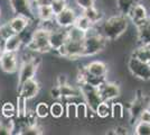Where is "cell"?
I'll return each mask as SVG.
<instances>
[{
	"label": "cell",
	"mask_w": 150,
	"mask_h": 135,
	"mask_svg": "<svg viewBox=\"0 0 150 135\" xmlns=\"http://www.w3.org/2000/svg\"><path fill=\"white\" fill-rule=\"evenodd\" d=\"M129 18L123 15H115L105 19L101 25V33L106 39L114 41L128 29Z\"/></svg>",
	"instance_id": "6da1fadb"
},
{
	"label": "cell",
	"mask_w": 150,
	"mask_h": 135,
	"mask_svg": "<svg viewBox=\"0 0 150 135\" xmlns=\"http://www.w3.org/2000/svg\"><path fill=\"white\" fill-rule=\"evenodd\" d=\"M28 51L36 53H46L52 50L50 44V31L44 27L33 32L31 39L26 44Z\"/></svg>",
	"instance_id": "7a4b0ae2"
},
{
	"label": "cell",
	"mask_w": 150,
	"mask_h": 135,
	"mask_svg": "<svg viewBox=\"0 0 150 135\" xmlns=\"http://www.w3.org/2000/svg\"><path fill=\"white\" fill-rule=\"evenodd\" d=\"M108 39L99 32H86V37L83 41V56H92L98 54L105 47Z\"/></svg>",
	"instance_id": "3957f363"
},
{
	"label": "cell",
	"mask_w": 150,
	"mask_h": 135,
	"mask_svg": "<svg viewBox=\"0 0 150 135\" xmlns=\"http://www.w3.org/2000/svg\"><path fill=\"white\" fill-rule=\"evenodd\" d=\"M80 89H81L82 96L84 98L85 103L88 104V108L95 113L98 106L103 101L102 98H101L100 92H99V89L96 87H93V86L88 84H84V82H81Z\"/></svg>",
	"instance_id": "277c9868"
},
{
	"label": "cell",
	"mask_w": 150,
	"mask_h": 135,
	"mask_svg": "<svg viewBox=\"0 0 150 135\" xmlns=\"http://www.w3.org/2000/svg\"><path fill=\"white\" fill-rule=\"evenodd\" d=\"M150 105V98L144 95H141L140 91L137 92V96L134 98V100L131 103L129 107V113H130V121L131 123H137L139 121V116L141 115V113L146 109L149 108Z\"/></svg>",
	"instance_id": "5b68a950"
},
{
	"label": "cell",
	"mask_w": 150,
	"mask_h": 135,
	"mask_svg": "<svg viewBox=\"0 0 150 135\" xmlns=\"http://www.w3.org/2000/svg\"><path fill=\"white\" fill-rule=\"evenodd\" d=\"M128 68L133 77L140 80L148 81L150 80V64L149 62H144L137 58L131 56L128 63Z\"/></svg>",
	"instance_id": "8992f818"
},
{
	"label": "cell",
	"mask_w": 150,
	"mask_h": 135,
	"mask_svg": "<svg viewBox=\"0 0 150 135\" xmlns=\"http://www.w3.org/2000/svg\"><path fill=\"white\" fill-rule=\"evenodd\" d=\"M38 68V63L36 62L35 58L29 59V60H25L23 62V64L20 66L18 76V87L20 84H23L25 81L33 79L36 74V71Z\"/></svg>",
	"instance_id": "52a82bcc"
},
{
	"label": "cell",
	"mask_w": 150,
	"mask_h": 135,
	"mask_svg": "<svg viewBox=\"0 0 150 135\" xmlns=\"http://www.w3.org/2000/svg\"><path fill=\"white\" fill-rule=\"evenodd\" d=\"M9 4L15 15L25 16L30 20L34 19V9L30 0H9Z\"/></svg>",
	"instance_id": "ba28073f"
},
{
	"label": "cell",
	"mask_w": 150,
	"mask_h": 135,
	"mask_svg": "<svg viewBox=\"0 0 150 135\" xmlns=\"http://www.w3.org/2000/svg\"><path fill=\"white\" fill-rule=\"evenodd\" d=\"M76 18H77V15L75 13V10L69 7H66L63 11L55 15L54 17L55 24L62 28H69L71 26H73L76 21Z\"/></svg>",
	"instance_id": "9c48e42d"
},
{
	"label": "cell",
	"mask_w": 150,
	"mask_h": 135,
	"mask_svg": "<svg viewBox=\"0 0 150 135\" xmlns=\"http://www.w3.org/2000/svg\"><path fill=\"white\" fill-rule=\"evenodd\" d=\"M98 89L103 101H111L120 96V87L114 82H109L105 80L98 87Z\"/></svg>",
	"instance_id": "30bf717a"
},
{
	"label": "cell",
	"mask_w": 150,
	"mask_h": 135,
	"mask_svg": "<svg viewBox=\"0 0 150 135\" xmlns=\"http://www.w3.org/2000/svg\"><path fill=\"white\" fill-rule=\"evenodd\" d=\"M67 41V28L58 27L50 31V44L52 50L56 51L58 47L64 45Z\"/></svg>",
	"instance_id": "8fae6325"
},
{
	"label": "cell",
	"mask_w": 150,
	"mask_h": 135,
	"mask_svg": "<svg viewBox=\"0 0 150 135\" xmlns=\"http://www.w3.org/2000/svg\"><path fill=\"white\" fill-rule=\"evenodd\" d=\"M19 88V96L24 97L27 100L29 99H33L38 95L39 92V89H40V86L37 81L33 78V79H29L25 81L23 84H20L18 87Z\"/></svg>",
	"instance_id": "7c38bea8"
},
{
	"label": "cell",
	"mask_w": 150,
	"mask_h": 135,
	"mask_svg": "<svg viewBox=\"0 0 150 135\" xmlns=\"http://www.w3.org/2000/svg\"><path fill=\"white\" fill-rule=\"evenodd\" d=\"M65 47V58L67 59H79L83 56V41H72V39H67L66 43L64 44Z\"/></svg>",
	"instance_id": "4fadbf2b"
},
{
	"label": "cell",
	"mask_w": 150,
	"mask_h": 135,
	"mask_svg": "<svg viewBox=\"0 0 150 135\" xmlns=\"http://www.w3.org/2000/svg\"><path fill=\"white\" fill-rule=\"evenodd\" d=\"M0 68L6 73H15L18 70V61H17L16 53L6 52L0 60Z\"/></svg>",
	"instance_id": "5bb4252c"
},
{
	"label": "cell",
	"mask_w": 150,
	"mask_h": 135,
	"mask_svg": "<svg viewBox=\"0 0 150 135\" xmlns=\"http://www.w3.org/2000/svg\"><path fill=\"white\" fill-rule=\"evenodd\" d=\"M128 18L131 19L134 25H138V24L142 23L144 20L148 18V13H147L146 7L144 5H141L140 2H138L136 6L132 7L130 13L128 14Z\"/></svg>",
	"instance_id": "9a60e30c"
},
{
	"label": "cell",
	"mask_w": 150,
	"mask_h": 135,
	"mask_svg": "<svg viewBox=\"0 0 150 135\" xmlns=\"http://www.w3.org/2000/svg\"><path fill=\"white\" fill-rule=\"evenodd\" d=\"M138 32V41L141 45L150 44V18L136 25Z\"/></svg>",
	"instance_id": "2e32d148"
},
{
	"label": "cell",
	"mask_w": 150,
	"mask_h": 135,
	"mask_svg": "<svg viewBox=\"0 0 150 135\" xmlns=\"http://www.w3.org/2000/svg\"><path fill=\"white\" fill-rule=\"evenodd\" d=\"M31 20L29 18H27L25 16L21 15H15L11 19L9 20V24L11 26L13 31L16 34H20L21 32H24L25 29H27L29 25H30Z\"/></svg>",
	"instance_id": "e0dca14e"
},
{
	"label": "cell",
	"mask_w": 150,
	"mask_h": 135,
	"mask_svg": "<svg viewBox=\"0 0 150 135\" xmlns=\"http://www.w3.org/2000/svg\"><path fill=\"white\" fill-rule=\"evenodd\" d=\"M84 69L88 71L90 74H93L96 77H105L106 72H108L106 64L101 61H93V62L86 64Z\"/></svg>",
	"instance_id": "ac0fdd59"
},
{
	"label": "cell",
	"mask_w": 150,
	"mask_h": 135,
	"mask_svg": "<svg viewBox=\"0 0 150 135\" xmlns=\"http://www.w3.org/2000/svg\"><path fill=\"white\" fill-rule=\"evenodd\" d=\"M21 45H23V39H21V36L19 34H13L10 37H8L4 41V46H5L6 52L16 53L20 49Z\"/></svg>",
	"instance_id": "d6986e66"
},
{
	"label": "cell",
	"mask_w": 150,
	"mask_h": 135,
	"mask_svg": "<svg viewBox=\"0 0 150 135\" xmlns=\"http://www.w3.org/2000/svg\"><path fill=\"white\" fill-rule=\"evenodd\" d=\"M117 9L119 11L120 15L128 16V14L130 13L132 7L136 6L139 0H117Z\"/></svg>",
	"instance_id": "ffe728a7"
},
{
	"label": "cell",
	"mask_w": 150,
	"mask_h": 135,
	"mask_svg": "<svg viewBox=\"0 0 150 135\" xmlns=\"http://www.w3.org/2000/svg\"><path fill=\"white\" fill-rule=\"evenodd\" d=\"M61 88V95L62 98H66V99H73V98H77V97L82 96L81 89H76L74 87L69 86V84H64V86H59Z\"/></svg>",
	"instance_id": "44dd1931"
},
{
	"label": "cell",
	"mask_w": 150,
	"mask_h": 135,
	"mask_svg": "<svg viewBox=\"0 0 150 135\" xmlns=\"http://www.w3.org/2000/svg\"><path fill=\"white\" fill-rule=\"evenodd\" d=\"M86 37V32L82 31L81 28H79L77 26H71L67 28V39L72 41H84Z\"/></svg>",
	"instance_id": "7402d4cb"
},
{
	"label": "cell",
	"mask_w": 150,
	"mask_h": 135,
	"mask_svg": "<svg viewBox=\"0 0 150 135\" xmlns=\"http://www.w3.org/2000/svg\"><path fill=\"white\" fill-rule=\"evenodd\" d=\"M133 58H137L144 62H149L150 60V44L141 45L140 47H138L137 50L132 53Z\"/></svg>",
	"instance_id": "603a6c76"
},
{
	"label": "cell",
	"mask_w": 150,
	"mask_h": 135,
	"mask_svg": "<svg viewBox=\"0 0 150 135\" xmlns=\"http://www.w3.org/2000/svg\"><path fill=\"white\" fill-rule=\"evenodd\" d=\"M37 17L42 21H48V20H53L55 15L53 13L50 6H42L37 8Z\"/></svg>",
	"instance_id": "cb8c5ba5"
},
{
	"label": "cell",
	"mask_w": 150,
	"mask_h": 135,
	"mask_svg": "<svg viewBox=\"0 0 150 135\" xmlns=\"http://www.w3.org/2000/svg\"><path fill=\"white\" fill-rule=\"evenodd\" d=\"M83 15H84L85 17H88L94 25H96V24H98L99 21H101V19H102V14H101L94 6L91 7V8H88V9H84V10H83Z\"/></svg>",
	"instance_id": "d4e9b609"
},
{
	"label": "cell",
	"mask_w": 150,
	"mask_h": 135,
	"mask_svg": "<svg viewBox=\"0 0 150 135\" xmlns=\"http://www.w3.org/2000/svg\"><path fill=\"white\" fill-rule=\"evenodd\" d=\"M1 115L4 116L6 119H11L13 117L17 116L16 107L13 106V104L10 101H7L1 106Z\"/></svg>",
	"instance_id": "484cf974"
},
{
	"label": "cell",
	"mask_w": 150,
	"mask_h": 135,
	"mask_svg": "<svg viewBox=\"0 0 150 135\" xmlns=\"http://www.w3.org/2000/svg\"><path fill=\"white\" fill-rule=\"evenodd\" d=\"M75 26H77L79 28H81L82 31L84 32H88L92 27H94V24L88 19V17H85L84 15H81V16H77L76 18V21H75Z\"/></svg>",
	"instance_id": "4316f807"
},
{
	"label": "cell",
	"mask_w": 150,
	"mask_h": 135,
	"mask_svg": "<svg viewBox=\"0 0 150 135\" xmlns=\"http://www.w3.org/2000/svg\"><path fill=\"white\" fill-rule=\"evenodd\" d=\"M95 114L100 118H106L111 115V105L109 104V101H102L98 106V108L95 110Z\"/></svg>",
	"instance_id": "83f0119b"
},
{
	"label": "cell",
	"mask_w": 150,
	"mask_h": 135,
	"mask_svg": "<svg viewBox=\"0 0 150 135\" xmlns=\"http://www.w3.org/2000/svg\"><path fill=\"white\" fill-rule=\"evenodd\" d=\"M17 116L20 118H24L27 116V99L21 96L17 98V107H16Z\"/></svg>",
	"instance_id": "f1b7e54d"
},
{
	"label": "cell",
	"mask_w": 150,
	"mask_h": 135,
	"mask_svg": "<svg viewBox=\"0 0 150 135\" xmlns=\"http://www.w3.org/2000/svg\"><path fill=\"white\" fill-rule=\"evenodd\" d=\"M134 133L137 135H150V123L138 121L136 123Z\"/></svg>",
	"instance_id": "f546056e"
},
{
	"label": "cell",
	"mask_w": 150,
	"mask_h": 135,
	"mask_svg": "<svg viewBox=\"0 0 150 135\" xmlns=\"http://www.w3.org/2000/svg\"><path fill=\"white\" fill-rule=\"evenodd\" d=\"M35 115L39 118H45L50 115V106L47 105V103H44V101L38 103L35 108Z\"/></svg>",
	"instance_id": "4dcf8cb0"
},
{
	"label": "cell",
	"mask_w": 150,
	"mask_h": 135,
	"mask_svg": "<svg viewBox=\"0 0 150 135\" xmlns=\"http://www.w3.org/2000/svg\"><path fill=\"white\" fill-rule=\"evenodd\" d=\"M64 113H65V108L62 103H54L50 105V114L54 118H61Z\"/></svg>",
	"instance_id": "1f68e13d"
},
{
	"label": "cell",
	"mask_w": 150,
	"mask_h": 135,
	"mask_svg": "<svg viewBox=\"0 0 150 135\" xmlns=\"http://www.w3.org/2000/svg\"><path fill=\"white\" fill-rule=\"evenodd\" d=\"M88 106L85 101L76 104V118L79 119H84L88 117Z\"/></svg>",
	"instance_id": "d6a6232c"
},
{
	"label": "cell",
	"mask_w": 150,
	"mask_h": 135,
	"mask_svg": "<svg viewBox=\"0 0 150 135\" xmlns=\"http://www.w3.org/2000/svg\"><path fill=\"white\" fill-rule=\"evenodd\" d=\"M125 114V108H123V105L121 103H114L111 105V115L113 118H122Z\"/></svg>",
	"instance_id": "836d02e7"
},
{
	"label": "cell",
	"mask_w": 150,
	"mask_h": 135,
	"mask_svg": "<svg viewBox=\"0 0 150 135\" xmlns=\"http://www.w3.org/2000/svg\"><path fill=\"white\" fill-rule=\"evenodd\" d=\"M13 34H16V33L13 31V28H11V26L9 24V21L4 23V24L0 25V36H1V39H4V41L7 39L8 37H10Z\"/></svg>",
	"instance_id": "e575fe53"
},
{
	"label": "cell",
	"mask_w": 150,
	"mask_h": 135,
	"mask_svg": "<svg viewBox=\"0 0 150 135\" xmlns=\"http://www.w3.org/2000/svg\"><path fill=\"white\" fill-rule=\"evenodd\" d=\"M66 7H67V1L66 0H53V2L50 4V8H52L54 15H57L61 11H63Z\"/></svg>",
	"instance_id": "d590c367"
},
{
	"label": "cell",
	"mask_w": 150,
	"mask_h": 135,
	"mask_svg": "<svg viewBox=\"0 0 150 135\" xmlns=\"http://www.w3.org/2000/svg\"><path fill=\"white\" fill-rule=\"evenodd\" d=\"M40 129H38L36 125H34V124H29V125H26L24 126L23 129H21V132H20V134L23 135H38L40 132H39Z\"/></svg>",
	"instance_id": "8d00e7d4"
},
{
	"label": "cell",
	"mask_w": 150,
	"mask_h": 135,
	"mask_svg": "<svg viewBox=\"0 0 150 135\" xmlns=\"http://www.w3.org/2000/svg\"><path fill=\"white\" fill-rule=\"evenodd\" d=\"M65 114L69 118H76V104L75 103H69L66 105L65 108Z\"/></svg>",
	"instance_id": "74e56055"
},
{
	"label": "cell",
	"mask_w": 150,
	"mask_h": 135,
	"mask_svg": "<svg viewBox=\"0 0 150 135\" xmlns=\"http://www.w3.org/2000/svg\"><path fill=\"white\" fill-rule=\"evenodd\" d=\"M75 1H76V5L83 10L94 6V0H75Z\"/></svg>",
	"instance_id": "f35d334b"
},
{
	"label": "cell",
	"mask_w": 150,
	"mask_h": 135,
	"mask_svg": "<svg viewBox=\"0 0 150 135\" xmlns=\"http://www.w3.org/2000/svg\"><path fill=\"white\" fill-rule=\"evenodd\" d=\"M50 96H52V98H54V99H59V98H62L59 86L53 87V88L50 89Z\"/></svg>",
	"instance_id": "ab89813d"
},
{
	"label": "cell",
	"mask_w": 150,
	"mask_h": 135,
	"mask_svg": "<svg viewBox=\"0 0 150 135\" xmlns=\"http://www.w3.org/2000/svg\"><path fill=\"white\" fill-rule=\"evenodd\" d=\"M53 0H33L31 5H36V8L42 6H50Z\"/></svg>",
	"instance_id": "60d3db41"
},
{
	"label": "cell",
	"mask_w": 150,
	"mask_h": 135,
	"mask_svg": "<svg viewBox=\"0 0 150 135\" xmlns=\"http://www.w3.org/2000/svg\"><path fill=\"white\" fill-rule=\"evenodd\" d=\"M139 121L150 123V110H149V108H148V109H146L144 111H142V113H141V115L139 116Z\"/></svg>",
	"instance_id": "b9f144b4"
},
{
	"label": "cell",
	"mask_w": 150,
	"mask_h": 135,
	"mask_svg": "<svg viewBox=\"0 0 150 135\" xmlns=\"http://www.w3.org/2000/svg\"><path fill=\"white\" fill-rule=\"evenodd\" d=\"M67 84V77L65 74H59L57 77V86H64Z\"/></svg>",
	"instance_id": "7bdbcfd3"
},
{
	"label": "cell",
	"mask_w": 150,
	"mask_h": 135,
	"mask_svg": "<svg viewBox=\"0 0 150 135\" xmlns=\"http://www.w3.org/2000/svg\"><path fill=\"white\" fill-rule=\"evenodd\" d=\"M6 53V50H5V46H4V41L0 42V60L4 56V54Z\"/></svg>",
	"instance_id": "ee69618b"
},
{
	"label": "cell",
	"mask_w": 150,
	"mask_h": 135,
	"mask_svg": "<svg viewBox=\"0 0 150 135\" xmlns=\"http://www.w3.org/2000/svg\"><path fill=\"white\" fill-rule=\"evenodd\" d=\"M2 41H4V39H1V36H0V42H2Z\"/></svg>",
	"instance_id": "f6af8a7d"
},
{
	"label": "cell",
	"mask_w": 150,
	"mask_h": 135,
	"mask_svg": "<svg viewBox=\"0 0 150 135\" xmlns=\"http://www.w3.org/2000/svg\"><path fill=\"white\" fill-rule=\"evenodd\" d=\"M0 115H1V106H0Z\"/></svg>",
	"instance_id": "bcb514c9"
},
{
	"label": "cell",
	"mask_w": 150,
	"mask_h": 135,
	"mask_svg": "<svg viewBox=\"0 0 150 135\" xmlns=\"http://www.w3.org/2000/svg\"><path fill=\"white\" fill-rule=\"evenodd\" d=\"M0 16H1V9H0Z\"/></svg>",
	"instance_id": "7dc6e473"
},
{
	"label": "cell",
	"mask_w": 150,
	"mask_h": 135,
	"mask_svg": "<svg viewBox=\"0 0 150 135\" xmlns=\"http://www.w3.org/2000/svg\"><path fill=\"white\" fill-rule=\"evenodd\" d=\"M149 64H150V60H149Z\"/></svg>",
	"instance_id": "c3c4849f"
}]
</instances>
